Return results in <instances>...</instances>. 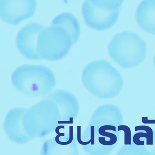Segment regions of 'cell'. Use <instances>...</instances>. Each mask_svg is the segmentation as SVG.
<instances>
[{
	"label": "cell",
	"mask_w": 155,
	"mask_h": 155,
	"mask_svg": "<svg viewBox=\"0 0 155 155\" xmlns=\"http://www.w3.org/2000/svg\"><path fill=\"white\" fill-rule=\"evenodd\" d=\"M82 80L91 94L104 99L117 96L123 84L118 70L104 60L94 61L87 65L82 72Z\"/></svg>",
	"instance_id": "cell-1"
},
{
	"label": "cell",
	"mask_w": 155,
	"mask_h": 155,
	"mask_svg": "<svg viewBox=\"0 0 155 155\" xmlns=\"http://www.w3.org/2000/svg\"><path fill=\"white\" fill-rule=\"evenodd\" d=\"M11 81L21 93L35 97L48 94L56 83L54 74L48 67L29 64L17 68L11 75Z\"/></svg>",
	"instance_id": "cell-2"
},
{
	"label": "cell",
	"mask_w": 155,
	"mask_h": 155,
	"mask_svg": "<svg viewBox=\"0 0 155 155\" xmlns=\"http://www.w3.org/2000/svg\"><path fill=\"white\" fill-rule=\"evenodd\" d=\"M60 120L58 106L46 98L27 109L23 124L27 134L33 139L45 137L55 131Z\"/></svg>",
	"instance_id": "cell-3"
},
{
	"label": "cell",
	"mask_w": 155,
	"mask_h": 155,
	"mask_svg": "<svg viewBox=\"0 0 155 155\" xmlns=\"http://www.w3.org/2000/svg\"><path fill=\"white\" fill-rule=\"evenodd\" d=\"M109 55L122 67L137 66L145 59L146 43L137 34L123 31L114 36L108 45Z\"/></svg>",
	"instance_id": "cell-4"
},
{
	"label": "cell",
	"mask_w": 155,
	"mask_h": 155,
	"mask_svg": "<svg viewBox=\"0 0 155 155\" xmlns=\"http://www.w3.org/2000/svg\"><path fill=\"white\" fill-rule=\"evenodd\" d=\"M78 132V142L89 155L110 154L119 139L117 127L111 125L96 126L88 124L82 136L81 127Z\"/></svg>",
	"instance_id": "cell-5"
},
{
	"label": "cell",
	"mask_w": 155,
	"mask_h": 155,
	"mask_svg": "<svg viewBox=\"0 0 155 155\" xmlns=\"http://www.w3.org/2000/svg\"><path fill=\"white\" fill-rule=\"evenodd\" d=\"M74 45L70 34L60 27L44 28L38 37L36 51L41 59L60 60L70 51Z\"/></svg>",
	"instance_id": "cell-6"
},
{
	"label": "cell",
	"mask_w": 155,
	"mask_h": 155,
	"mask_svg": "<svg viewBox=\"0 0 155 155\" xmlns=\"http://www.w3.org/2000/svg\"><path fill=\"white\" fill-rule=\"evenodd\" d=\"M122 0H86L82 13L86 24L97 30L110 28L119 18Z\"/></svg>",
	"instance_id": "cell-7"
},
{
	"label": "cell",
	"mask_w": 155,
	"mask_h": 155,
	"mask_svg": "<svg viewBox=\"0 0 155 155\" xmlns=\"http://www.w3.org/2000/svg\"><path fill=\"white\" fill-rule=\"evenodd\" d=\"M77 141L73 127H70L68 133H59L45 140L40 155H79Z\"/></svg>",
	"instance_id": "cell-8"
},
{
	"label": "cell",
	"mask_w": 155,
	"mask_h": 155,
	"mask_svg": "<svg viewBox=\"0 0 155 155\" xmlns=\"http://www.w3.org/2000/svg\"><path fill=\"white\" fill-rule=\"evenodd\" d=\"M36 8L35 0H1L0 16L6 22L17 25L32 16Z\"/></svg>",
	"instance_id": "cell-9"
},
{
	"label": "cell",
	"mask_w": 155,
	"mask_h": 155,
	"mask_svg": "<svg viewBox=\"0 0 155 155\" xmlns=\"http://www.w3.org/2000/svg\"><path fill=\"white\" fill-rule=\"evenodd\" d=\"M46 98L58 106L60 114V124L73 123L80 110L78 100L74 94L68 91L59 89L49 93Z\"/></svg>",
	"instance_id": "cell-10"
},
{
	"label": "cell",
	"mask_w": 155,
	"mask_h": 155,
	"mask_svg": "<svg viewBox=\"0 0 155 155\" xmlns=\"http://www.w3.org/2000/svg\"><path fill=\"white\" fill-rule=\"evenodd\" d=\"M44 28L42 24L31 22L24 25L18 31L16 40L17 47L25 58L41 59L36 51V44L39 34Z\"/></svg>",
	"instance_id": "cell-11"
},
{
	"label": "cell",
	"mask_w": 155,
	"mask_h": 155,
	"mask_svg": "<svg viewBox=\"0 0 155 155\" xmlns=\"http://www.w3.org/2000/svg\"><path fill=\"white\" fill-rule=\"evenodd\" d=\"M27 109L22 107L13 108L7 113L3 122L5 133L12 142L18 144L26 143L32 139L24 129L23 118Z\"/></svg>",
	"instance_id": "cell-12"
},
{
	"label": "cell",
	"mask_w": 155,
	"mask_h": 155,
	"mask_svg": "<svg viewBox=\"0 0 155 155\" xmlns=\"http://www.w3.org/2000/svg\"><path fill=\"white\" fill-rule=\"evenodd\" d=\"M123 115L119 108L112 104L100 105L94 111L88 124L96 126L111 125L118 127L123 123Z\"/></svg>",
	"instance_id": "cell-13"
},
{
	"label": "cell",
	"mask_w": 155,
	"mask_h": 155,
	"mask_svg": "<svg viewBox=\"0 0 155 155\" xmlns=\"http://www.w3.org/2000/svg\"><path fill=\"white\" fill-rule=\"evenodd\" d=\"M137 22L144 31L155 35V0H144L138 5L135 13Z\"/></svg>",
	"instance_id": "cell-14"
},
{
	"label": "cell",
	"mask_w": 155,
	"mask_h": 155,
	"mask_svg": "<svg viewBox=\"0 0 155 155\" xmlns=\"http://www.w3.org/2000/svg\"><path fill=\"white\" fill-rule=\"evenodd\" d=\"M51 25L60 27L69 32L74 44L77 42L81 32L79 22L77 18L69 12L59 13L53 19Z\"/></svg>",
	"instance_id": "cell-15"
},
{
	"label": "cell",
	"mask_w": 155,
	"mask_h": 155,
	"mask_svg": "<svg viewBox=\"0 0 155 155\" xmlns=\"http://www.w3.org/2000/svg\"><path fill=\"white\" fill-rule=\"evenodd\" d=\"M135 133L132 135V143L144 146L155 155V130L147 126L135 127Z\"/></svg>",
	"instance_id": "cell-16"
},
{
	"label": "cell",
	"mask_w": 155,
	"mask_h": 155,
	"mask_svg": "<svg viewBox=\"0 0 155 155\" xmlns=\"http://www.w3.org/2000/svg\"><path fill=\"white\" fill-rule=\"evenodd\" d=\"M116 155H153L151 151L144 146L132 143L122 147Z\"/></svg>",
	"instance_id": "cell-17"
},
{
	"label": "cell",
	"mask_w": 155,
	"mask_h": 155,
	"mask_svg": "<svg viewBox=\"0 0 155 155\" xmlns=\"http://www.w3.org/2000/svg\"><path fill=\"white\" fill-rule=\"evenodd\" d=\"M119 132L123 131L124 133V145H130L132 144V135L129 127L126 125H120L117 127Z\"/></svg>",
	"instance_id": "cell-18"
},
{
	"label": "cell",
	"mask_w": 155,
	"mask_h": 155,
	"mask_svg": "<svg viewBox=\"0 0 155 155\" xmlns=\"http://www.w3.org/2000/svg\"><path fill=\"white\" fill-rule=\"evenodd\" d=\"M153 62L155 68V54H154V55Z\"/></svg>",
	"instance_id": "cell-19"
}]
</instances>
